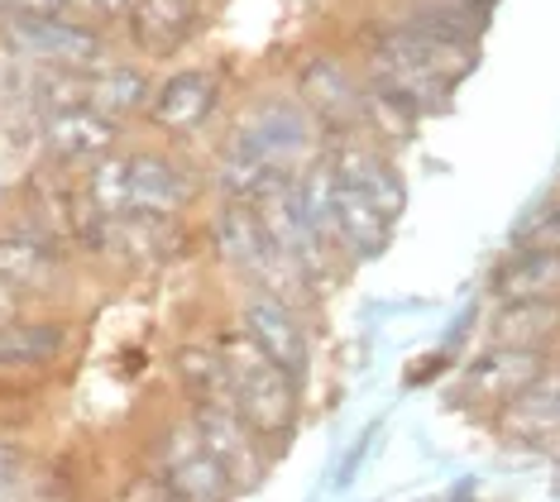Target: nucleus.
<instances>
[{
    "instance_id": "39448f33",
    "label": "nucleus",
    "mask_w": 560,
    "mask_h": 502,
    "mask_svg": "<svg viewBox=\"0 0 560 502\" xmlns=\"http://www.w3.org/2000/svg\"><path fill=\"white\" fill-rule=\"evenodd\" d=\"M225 359V388H231V407L249 421L259 435H288L298 421V378L278 369L249 335H231L215 345Z\"/></svg>"
},
{
    "instance_id": "f3484780",
    "label": "nucleus",
    "mask_w": 560,
    "mask_h": 502,
    "mask_svg": "<svg viewBox=\"0 0 560 502\" xmlns=\"http://www.w3.org/2000/svg\"><path fill=\"white\" fill-rule=\"evenodd\" d=\"M493 288L503 302H560V249H517Z\"/></svg>"
},
{
    "instance_id": "4be33fe9",
    "label": "nucleus",
    "mask_w": 560,
    "mask_h": 502,
    "mask_svg": "<svg viewBox=\"0 0 560 502\" xmlns=\"http://www.w3.org/2000/svg\"><path fill=\"white\" fill-rule=\"evenodd\" d=\"M513 244L517 249H560V201L537 206V211L517 225Z\"/></svg>"
},
{
    "instance_id": "2eb2a0df",
    "label": "nucleus",
    "mask_w": 560,
    "mask_h": 502,
    "mask_svg": "<svg viewBox=\"0 0 560 502\" xmlns=\"http://www.w3.org/2000/svg\"><path fill=\"white\" fill-rule=\"evenodd\" d=\"M503 431L517 435V441L560 435V369H541L513 402H503Z\"/></svg>"
},
{
    "instance_id": "1a4fd4ad",
    "label": "nucleus",
    "mask_w": 560,
    "mask_h": 502,
    "mask_svg": "<svg viewBox=\"0 0 560 502\" xmlns=\"http://www.w3.org/2000/svg\"><path fill=\"white\" fill-rule=\"evenodd\" d=\"M240 320H245V335L278 369H288L298 383L307 378V330L298 320V306L273 297V292H259V297L245 302V316Z\"/></svg>"
},
{
    "instance_id": "6e6552de",
    "label": "nucleus",
    "mask_w": 560,
    "mask_h": 502,
    "mask_svg": "<svg viewBox=\"0 0 560 502\" xmlns=\"http://www.w3.org/2000/svg\"><path fill=\"white\" fill-rule=\"evenodd\" d=\"M159 469L168 488L177 498H192V502H215V498H231L235 483L231 474L221 469V459L211 455V445L201 441V431L187 421V427H173L159 445Z\"/></svg>"
},
{
    "instance_id": "dca6fc26",
    "label": "nucleus",
    "mask_w": 560,
    "mask_h": 502,
    "mask_svg": "<svg viewBox=\"0 0 560 502\" xmlns=\"http://www.w3.org/2000/svg\"><path fill=\"white\" fill-rule=\"evenodd\" d=\"M211 110H215V77L211 72H177V77H168V82L159 86L154 106H149L154 125L159 130H168V135L197 130Z\"/></svg>"
},
{
    "instance_id": "0eeeda50",
    "label": "nucleus",
    "mask_w": 560,
    "mask_h": 502,
    "mask_svg": "<svg viewBox=\"0 0 560 502\" xmlns=\"http://www.w3.org/2000/svg\"><path fill=\"white\" fill-rule=\"evenodd\" d=\"M192 427L201 431V441L211 445V455L221 459V469L231 474L235 493H249L264 479V450H259V431L231 402H192Z\"/></svg>"
},
{
    "instance_id": "b1692460",
    "label": "nucleus",
    "mask_w": 560,
    "mask_h": 502,
    "mask_svg": "<svg viewBox=\"0 0 560 502\" xmlns=\"http://www.w3.org/2000/svg\"><path fill=\"white\" fill-rule=\"evenodd\" d=\"M15 493H30V465H24L20 450L0 445V498H15Z\"/></svg>"
},
{
    "instance_id": "a211bd4d",
    "label": "nucleus",
    "mask_w": 560,
    "mask_h": 502,
    "mask_svg": "<svg viewBox=\"0 0 560 502\" xmlns=\"http://www.w3.org/2000/svg\"><path fill=\"white\" fill-rule=\"evenodd\" d=\"M412 30L422 34H436V38H451V44H479L483 24H489V15H483V0H417L412 10H407V20Z\"/></svg>"
},
{
    "instance_id": "f8f14e48",
    "label": "nucleus",
    "mask_w": 560,
    "mask_h": 502,
    "mask_svg": "<svg viewBox=\"0 0 560 502\" xmlns=\"http://www.w3.org/2000/svg\"><path fill=\"white\" fill-rule=\"evenodd\" d=\"M44 139L62 163H86V159H101V153L110 149L116 120L101 115L92 101H78V106H62V110L44 115Z\"/></svg>"
},
{
    "instance_id": "5701e85b",
    "label": "nucleus",
    "mask_w": 560,
    "mask_h": 502,
    "mask_svg": "<svg viewBox=\"0 0 560 502\" xmlns=\"http://www.w3.org/2000/svg\"><path fill=\"white\" fill-rule=\"evenodd\" d=\"M62 10H68L72 20H82V24H106V20H120V15H130V0H62Z\"/></svg>"
},
{
    "instance_id": "ddd939ff",
    "label": "nucleus",
    "mask_w": 560,
    "mask_h": 502,
    "mask_svg": "<svg viewBox=\"0 0 560 502\" xmlns=\"http://www.w3.org/2000/svg\"><path fill=\"white\" fill-rule=\"evenodd\" d=\"M130 34L149 58H168L197 30V0H130Z\"/></svg>"
},
{
    "instance_id": "f257e3e1",
    "label": "nucleus",
    "mask_w": 560,
    "mask_h": 502,
    "mask_svg": "<svg viewBox=\"0 0 560 502\" xmlns=\"http://www.w3.org/2000/svg\"><path fill=\"white\" fill-rule=\"evenodd\" d=\"M316 159V115L298 101L254 106L221 153V187L231 201H269Z\"/></svg>"
},
{
    "instance_id": "20e7f679",
    "label": "nucleus",
    "mask_w": 560,
    "mask_h": 502,
    "mask_svg": "<svg viewBox=\"0 0 560 502\" xmlns=\"http://www.w3.org/2000/svg\"><path fill=\"white\" fill-rule=\"evenodd\" d=\"M86 201L101 215H177L192 201V177L159 153L96 159L86 177Z\"/></svg>"
},
{
    "instance_id": "aec40b11",
    "label": "nucleus",
    "mask_w": 560,
    "mask_h": 502,
    "mask_svg": "<svg viewBox=\"0 0 560 502\" xmlns=\"http://www.w3.org/2000/svg\"><path fill=\"white\" fill-rule=\"evenodd\" d=\"M551 335H560V302H508L493 326L499 345H532V350H541Z\"/></svg>"
},
{
    "instance_id": "393cba45",
    "label": "nucleus",
    "mask_w": 560,
    "mask_h": 502,
    "mask_svg": "<svg viewBox=\"0 0 560 502\" xmlns=\"http://www.w3.org/2000/svg\"><path fill=\"white\" fill-rule=\"evenodd\" d=\"M15 10H62V0H5Z\"/></svg>"
},
{
    "instance_id": "412c9836",
    "label": "nucleus",
    "mask_w": 560,
    "mask_h": 502,
    "mask_svg": "<svg viewBox=\"0 0 560 502\" xmlns=\"http://www.w3.org/2000/svg\"><path fill=\"white\" fill-rule=\"evenodd\" d=\"M86 101H92L101 115H110V120H125V115L149 106V82L139 68H106L86 86Z\"/></svg>"
},
{
    "instance_id": "6ab92c4d",
    "label": "nucleus",
    "mask_w": 560,
    "mask_h": 502,
    "mask_svg": "<svg viewBox=\"0 0 560 502\" xmlns=\"http://www.w3.org/2000/svg\"><path fill=\"white\" fill-rule=\"evenodd\" d=\"M68 335L48 320H5L0 326V369H39L54 364Z\"/></svg>"
},
{
    "instance_id": "f03ea898",
    "label": "nucleus",
    "mask_w": 560,
    "mask_h": 502,
    "mask_svg": "<svg viewBox=\"0 0 560 502\" xmlns=\"http://www.w3.org/2000/svg\"><path fill=\"white\" fill-rule=\"evenodd\" d=\"M475 68V48L451 44V38L422 34L412 24L378 34L369 54V77H374L378 101L398 106L402 115H431L451 101V86Z\"/></svg>"
},
{
    "instance_id": "423d86ee",
    "label": "nucleus",
    "mask_w": 560,
    "mask_h": 502,
    "mask_svg": "<svg viewBox=\"0 0 560 502\" xmlns=\"http://www.w3.org/2000/svg\"><path fill=\"white\" fill-rule=\"evenodd\" d=\"M10 48L20 58L39 62V68H68V72H86L101 68L106 44L92 24L72 20L68 10H15L10 20Z\"/></svg>"
},
{
    "instance_id": "9b49d317",
    "label": "nucleus",
    "mask_w": 560,
    "mask_h": 502,
    "mask_svg": "<svg viewBox=\"0 0 560 502\" xmlns=\"http://www.w3.org/2000/svg\"><path fill=\"white\" fill-rule=\"evenodd\" d=\"M541 369H546L541 350H532V345H499V350H489L465 373V397H475V402H513Z\"/></svg>"
},
{
    "instance_id": "7ed1b4c3",
    "label": "nucleus",
    "mask_w": 560,
    "mask_h": 502,
    "mask_svg": "<svg viewBox=\"0 0 560 502\" xmlns=\"http://www.w3.org/2000/svg\"><path fill=\"white\" fill-rule=\"evenodd\" d=\"M215 254H221L231 268H240L249 282H259V292H273L283 302H307L312 297V278L292 254L278 244V235L269 230V221L259 215V206L249 201H231L211 225Z\"/></svg>"
},
{
    "instance_id": "9d476101",
    "label": "nucleus",
    "mask_w": 560,
    "mask_h": 502,
    "mask_svg": "<svg viewBox=\"0 0 560 502\" xmlns=\"http://www.w3.org/2000/svg\"><path fill=\"white\" fill-rule=\"evenodd\" d=\"M298 92H302V106L316 115V125H326V130H360L364 92L336 58H312L298 77Z\"/></svg>"
},
{
    "instance_id": "4468645a",
    "label": "nucleus",
    "mask_w": 560,
    "mask_h": 502,
    "mask_svg": "<svg viewBox=\"0 0 560 502\" xmlns=\"http://www.w3.org/2000/svg\"><path fill=\"white\" fill-rule=\"evenodd\" d=\"M62 273V254L48 235H0V288L44 292Z\"/></svg>"
}]
</instances>
